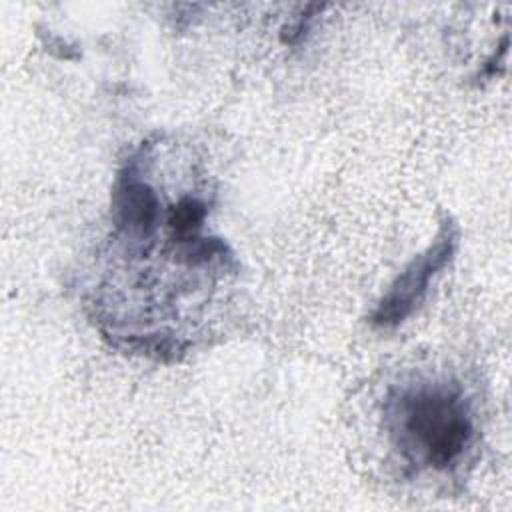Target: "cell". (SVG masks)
Instances as JSON below:
<instances>
[{"mask_svg":"<svg viewBox=\"0 0 512 512\" xmlns=\"http://www.w3.org/2000/svg\"><path fill=\"white\" fill-rule=\"evenodd\" d=\"M390 434L416 468L452 470L474 436V420L462 392L452 384L422 382L392 392L386 402Z\"/></svg>","mask_w":512,"mask_h":512,"instance_id":"cell-1","label":"cell"},{"mask_svg":"<svg viewBox=\"0 0 512 512\" xmlns=\"http://www.w3.org/2000/svg\"><path fill=\"white\" fill-rule=\"evenodd\" d=\"M454 244L456 234L452 226H444L436 242L424 254L414 258L406 266V270L394 280V284L378 304L376 312L372 314V322L378 326H394L410 316L424 298L432 276L438 274L450 260Z\"/></svg>","mask_w":512,"mask_h":512,"instance_id":"cell-2","label":"cell"}]
</instances>
